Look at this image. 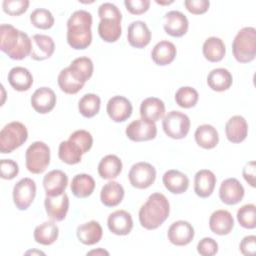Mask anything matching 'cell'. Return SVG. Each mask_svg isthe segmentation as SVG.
<instances>
[{
  "label": "cell",
  "mask_w": 256,
  "mask_h": 256,
  "mask_svg": "<svg viewBox=\"0 0 256 256\" xmlns=\"http://www.w3.org/2000/svg\"><path fill=\"white\" fill-rule=\"evenodd\" d=\"M83 152L81 148L73 141L67 140L62 141L58 148V156L59 158L66 164L73 165L77 164L81 161Z\"/></svg>",
  "instance_id": "74e56055"
},
{
  "label": "cell",
  "mask_w": 256,
  "mask_h": 256,
  "mask_svg": "<svg viewBox=\"0 0 256 256\" xmlns=\"http://www.w3.org/2000/svg\"><path fill=\"white\" fill-rule=\"evenodd\" d=\"M165 188L173 194H182L189 187L188 177L179 170L171 169L164 173L162 178Z\"/></svg>",
  "instance_id": "4316f807"
},
{
  "label": "cell",
  "mask_w": 256,
  "mask_h": 256,
  "mask_svg": "<svg viewBox=\"0 0 256 256\" xmlns=\"http://www.w3.org/2000/svg\"><path fill=\"white\" fill-rule=\"evenodd\" d=\"M242 174L246 182H248V184L251 187H255V162L254 161H250L246 163V165L242 170Z\"/></svg>",
  "instance_id": "816d5d0a"
},
{
  "label": "cell",
  "mask_w": 256,
  "mask_h": 256,
  "mask_svg": "<svg viewBox=\"0 0 256 256\" xmlns=\"http://www.w3.org/2000/svg\"><path fill=\"white\" fill-rule=\"evenodd\" d=\"M36 195V184L31 178H22L13 188V201L19 210H26Z\"/></svg>",
  "instance_id": "30bf717a"
},
{
  "label": "cell",
  "mask_w": 256,
  "mask_h": 256,
  "mask_svg": "<svg viewBox=\"0 0 256 256\" xmlns=\"http://www.w3.org/2000/svg\"><path fill=\"white\" fill-rule=\"evenodd\" d=\"M188 19L180 11L172 10L164 15V30L172 37H181L188 30Z\"/></svg>",
  "instance_id": "e0dca14e"
},
{
  "label": "cell",
  "mask_w": 256,
  "mask_h": 256,
  "mask_svg": "<svg viewBox=\"0 0 256 256\" xmlns=\"http://www.w3.org/2000/svg\"><path fill=\"white\" fill-rule=\"evenodd\" d=\"M31 58L36 61L45 60L52 56L55 50V44L53 39L44 34H35L32 39Z\"/></svg>",
  "instance_id": "ffe728a7"
},
{
  "label": "cell",
  "mask_w": 256,
  "mask_h": 256,
  "mask_svg": "<svg viewBox=\"0 0 256 256\" xmlns=\"http://www.w3.org/2000/svg\"><path fill=\"white\" fill-rule=\"evenodd\" d=\"M87 255H109V252L102 248H98L97 250H91L87 252Z\"/></svg>",
  "instance_id": "f5cc1de1"
},
{
  "label": "cell",
  "mask_w": 256,
  "mask_h": 256,
  "mask_svg": "<svg viewBox=\"0 0 256 256\" xmlns=\"http://www.w3.org/2000/svg\"><path fill=\"white\" fill-rule=\"evenodd\" d=\"M34 240L41 245H51L53 244L59 235L58 226L53 220L46 221L38 225L34 230Z\"/></svg>",
  "instance_id": "836d02e7"
},
{
  "label": "cell",
  "mask_w": 256,
  "mask_h": 256,
  "mask_svg": "<svg viewBox=\"0 0 256 256\" xmlns=\"http://www.w3.org/2000/svg\"><path fill=\"white\" fill-rule=\"evenodd\" d=\"M235 59L240 63H248L256 56V30L254 27H244L238 31L232 43Z\"/></svg>",
  "instance_id": "5b68a950"
},
{
  "label": "cell",
  "mask_w": 256,
  "mask_h": 256,
  "mask_svg": "<svg viewBox=\"0 0 256 256\" xmlns=\"http://www.w3.org/2000/svg\"><path fill=\"white\" fill-rule=\"evenodd\" d=\"M124 197V189L121 184L116 181L107 182L101 189V202L107 207H114L121 203Z\"/></svg>",
  "instance_id": "f546056e"
},
{
  "label": "cell",
  "mask_w": 256,
  "mask_h": 256,
  "mask_svg": "<svg viewBox=\"0 0 256 256\" xmlns=\"http://www.w3.org/2000/svg\"><path fill=\"white\" fill-rule=\"evenodd\" d=\"M29 253H32V254H34V253H38V254H44L43 252H41V251H28V252H26V254H29Z\"/></svg>",
  "instance_id": "11a10c76"
},
{
  "label": "cell",
  "mask_w": 256,
  "mask_h": 256,
  "mask_svg": "<svg viewBox=\"0 0 256 256\" xmlns=\"http://www.w3.org/2000/svg\"><path fill=\"white\" fill-rule=\"evenodd\" d=\"M19 173L18 164L11 159H2L0 161V176L2 179L11 180Z\"/></svg>",
  "instance_id": "bcb514c9"
},
{
  "label": "cell",
  "mask_w": 256,
  "mask_h": 256,
  "mask_svg": "<svg viewBox=\"0 0 256 256\" xmlns=\"http://www.w3.org/2000/svg\"><path fill=\"white\" fill-rule=\"evenodd\" d=\"M28 0H4L2 3L3 11L12 16L21 15L28 9Z\"/></svg>",
  "instance_id": "f6af8a7d"
},
{
  "label": "cell",
  "mask_w": 256,
  "mask_h": 256,
  "mask_svg": "<svg viewBox=\"0 0 256 256\" xmlns=\"http://www.w3.org/2000/svg\"><path fill=\"white\" fill-rule=\"evenodd\" d=\"M240 251L243 255L246 256H253L256 252V236L255 235H248L245 236L239 245Z\"/></svg>",
  "instance_id": "f907efd6"
},
{
  "label": "cell",
  "mask_w": 256,
  "mask_h": 256,
  "mask_svg": "<svg viewBox=\"0 0 256 256\" xmlns=\"http://www.w3.org/2000/svg\"><path fill=\"white\" fill-rule=\"evenodd\" d=\"M26 168L33 174L43 173L50 163V148L42 141L33 142L25 153Z\"/></svg>",
  "instance_id": "52a82bcc"
},
{
  "label": "cell",
  "mask_w": 256,
  "mask_h": 256,
  "mask_svg": "<svg viewBox=\"0 0 256 256\" xmlns=\"http://www.w3.org/2000/svg\"><path fill=\"white\" fill-rule=\"evenodd\" d=\"M219 197L227 205H235L244 197V187L236 178L225 179L219 188Z\"/></svg>",
  "instance_id": "9a60e30c"
},
{
  "label": "cell",
  "mask_w": 256,
  "mask_h": 256,
  "mask_svg": "<svg viewBox=\"0 0 256 256\" xmlns=\"http://www.w3.org/2000/svg\"><path fill=\"white\" fill-rule=\"evenodd\" d=\"M156 3H158V4H161V5H168V4H171V3H173V1L171 0V1H165V2H162V1H158V0H156Z\"/></svg>",
  "instance_id": "db71d44e"
},
{
  "label": "cell",
  "mask_w": 256,
  "mask_h": 256,
  "mask_svg": "<svg viewBox=\"0 0 256 256\" xmlns=\"http://www.w3.org/2000/svg\"><path fill=\"white\" fill-rule=\"evenodd\" d=\"M165 104L164 102L156 97H148L141 102L140 115L141 118L156 122L164 117Z\"/></svg>",
  "instance_id": "484cf974"
},
{
  "label": "cell",
  "mask_w": 256,
  "mask_h": 256,
  "mask_svg": "<svg viewBox=\"0 0 256 256\" xmlns=\"http://www.w3.org/2000/svg\"><path fill=\"white\" fill-rule=\"evenodd\" d=\"M216 184V176L208 169L199 170L194 177V191L201 198L209 197Z\"/></svg>",
  "instance_id": "cb8c5ba5"
},
{
  "label": "cell",
  "mask_w": 256,
  "mask_h": 256,
  "mask_svg": "<svg viewBox=\"0 0 256 256\" xmlns=\"http://www.w3.org/2000/svg\"><path fill=\"white\" fill-rule=\"evenodd\" d=\"M122 171V161L116 155L109 154L103 157L98 164L99 176L103 179L116 178Z\"/></svg>",
  "instance_id": "e575fe53"
},
{
  "label": "cell",
  "mask_w": 256,
  "mask_h": 256,
  "mask_svg": "<svg viewBox=\"0 0 256 256\" xmlns=\"http://www.w3.org/2000/svg\"><path fill=\"white\" fill-rule=\"evenodd\" d=\"M126 136L135 142L152 140L157 135V127L155 122L146 119H137L132 121L126 128Z\"/></svg>",
  "instance_id": "8fae6325"
},
{
  "label": "cell",
  "mask_w": 256,
  "mask_h": 256,
  "mask_svg": "<svg viewBox=\"0 0 256 256\" xmlns=\"http://www.w3.org/2000/svg\"><path fill=\"white\" fill-rule=\"evenodd\" d=\"M168 199L162 193L151 194L139 210V222L147 230L157 229L169 216Z\"/></svg>",
  "instance_id": "3957f363"
},
{
  "label": "cell",
  "mask_w": 256,
  "mask_h": 256,
  "mask_svg": "<svg viewBox=\"0 0 256 256\" xmlns=\"http://www.w3.org/2000/svg\"><path fill=\"white\" fill-rule=\"evenodd\" d=\"M69 70L77 81L85 84L93 74V62L88 57H78L71 62Z\"/></svg>",
  "instance_id": "d590c367"
},
{
  "label": "cell",
  "mask_w": 256,
  "mask_h": 256,
  "mask_svg": "<svg viewBox=\"0 0 256 256\" xmlns=\"http://www.w3.org/2000/svg\"><path fill=\"white\" fill-rule=\"evenodd\" d=\"M68 184L67 175L61 170H52L43 178V187L46 196H56L62 194Z\"/></svg>",
  "instance_id": "44dd1931"
},
{
  "label": "cell",
  "mask_w": 256,
  "mask_h": 256,
  "mask_svg": "<svg viewBox=\"0 0 256 256\" xmlns=\"http://www.w3.org/2000/svg\"><path fill=\"white\" fill-rule=\"evenodd\" d=\"M101 100L100 97L93 93H88L82 96L78 103V109L82 116L91 118L98 114L100 110Z\"/></svg>",
  "instance_id": "f35d334b"
},
{
  "label": "cell",
  "mask_w": 256,
  "mask_h": 256,
  "mask_svg": "<svg viewBox=\"0 0 256 256\" xmlns=\"http://www.w3.org/2000/svg\"><path fill=\"white\" fill-rule=\"evenodd\" d=\"M100 22L98 34L105 42H115L121 35L122 14L118 7L110 2L102 3L98 8Z\"/></svg>",
  "instance_id": "277c9868"
},
{
  "label": "cell",
  "mask_w": 256,
  "mask_h": 256,
  "mask_svg": "<svg viewBox=\"0 0 256 256\" xmlns=\"http://www.w3.org/2000/svg\"><path fill=\"white\" fill-rule=\"evenodd\" d=\"M71 192L77 198H86L90 196L95 189V181L89 174H77L71 182Z\"/></svg>",
  "instance_id": "d6a6232c"
},
{
  "label": "cell",
  "mask_w": 256,
  "mask_h": 256,
  "mask_svg": "<svg viewBox=\"0 0 256 256\" xmlns=\"http://www.w3.org/2000/svg\"><path fill=\"white\" fill-rule=\"evenodd\" d=\"M130 184L138 189H146L150 187L156 178L155 168L147 162H138L130 168L128 173Z\"/></svg>",
  "instance_id": "9c48e42d"
},
{
  "label": "cell",
  "mask_w": 256,
  "mask_h": 256,
  "mask_svg": "<svg viewBox=\"0 0 256 256\" xmlns=\"http://www.w3.org/2000/svg\"><path fill=\"white\" fill-rule=\"evenodd\" d=\"M194 136L196 143L204 149H212L219 142L218 132L216 128L210 124L198 126Z\"/></svg>",
  "instance_id": "1f68e13d"
},
{
  "label": "cell",
  "mask_w": 256,
  "mask_h": 256,
  "mask_svg": "<svg viewBox=\"0 0 256 256\" xmlns=\"http://www.w3.org/2000/svg\"><path fill=\"white\" fill-rule=\"evenodd\" d=\"M176 52V47L172 42L168 40H162L153 47L151 51V57L155 64L164 66L170 64L174 60Z\"/></svg>",
  "instance_id": "83f0119b"
},
{
  "label": "cell",
  "mask_w": 256,
  "mask_h": 256,
  "mask_svg": "<svg viewBox=\"0 0 256 256\" xmlns=\"http://www.w3.org/2000/svg\"><path fill=\"white\" fill-rule=\"evenodd\" d=\"M132 104L124 96H113L107 102L106 111L110 119L114 122H123L132 114Z\"/></svg>",
  "instance_id": "4fadbf2b"
},
{
  "label": "cell",
  "mask_w": 256,
  "mask_h": 256,
  "mask_svg": "<svg viewBox=\"0 0 256 256\" xmlns=\"http://www.w3.org/2000/svg\"><path fill=\"white\" fill-rule=\"evenodd\" d=\"M107 226L115 235H128L133 228L132 216L125 210H116L108 216Z\"/></svg>",
  "instance_id": "2e32d148"
},
{
  "label": "cell",
  "mask_w": 256,
  "mask_h": 256,
  "mask_svg": "<svg viewBox=\"0 0 256 256\" xmlns=\"http://www.w3.org/2000/svg\"><path fill=\"white\" fill-rule=\"evenodd\" d=\"M127 40L135 48H144L147 46L151 40V32L146 23L140 20L131 22L127 30Z\"/></svg>",
  "instance_id": "ac0fdd59"
},
{
  "label": "cell",
  "mask_w": 256,
  "mask_h": 256,
  "mask_svg": "<svg viewBox=\"0 0 256 256\" xmlns=\"http://www.w3.org/2000/svg\"><path fill=\"white\" fill-rule=\"evenodd\" d=\"M234 227V219L227 210L219 209L214 211L209 219L210 230L217 235H227Z\"/></svg>",
  "instance_id": "7402d4cb"
},
{
  "label": "cell",
  "mask_w": 256,
  "mask_h": 256,
  "mask_svg": "<svg viewBox=\"0 0 256 256\" xmlns=\"http://www.w3.org/2000/svg\"><path fill=\"white\" fill-rule=\"evenodd\" d=\"M9 84L17 91H27L33 84V77L27 68L16 66L8 73Z\"/></svg>",
  "instance_id": "f1b7e54d"
},
{
  "label": "cell",
  "mask_w": 256,
  "mask_h": 256,
  "mask_svg": "<svg viewBox=\"0 0 256 256\" xmlns=\"http://www.w3.org/2000/svg\"><path fill=\"white\" fill-rule=\"evenodd\" d=\"M236 216L243 228L254 229L256 227V206L254 204L243 205L238 209Z\"/></svg>",
  "instance_id": "7bdbcfd3"
},
{
  "label": "cell",
  "mask_w": 256,
  "mask_h": 256,
  "mask_svg": "<svg viewBox=\"0 0 256 256\" xmlns=\"http://www.w3.org/2000/svg\"><path fill=\"white\" fill-rule=\"evenodd\" d=\"M199 95L195 88L190 86L180 87L175 93V101L182 108L194 107L198 101Z\"/></svg>",
  "instance_id": "60d3db41"
},
{
  "label": "cell",
  "mask_w": 256,
  "mask_h": 256,
  "mask_svg": "<svg viewBox=\"0 0 256 256\" xmlns=\"http://www.w3.org/2000/svg\"><path fill=\"white\" fill-rule=\"evenodd\" d=\"M103 235V230L99 222L91 220L77 227L76 236L84 245H94L98 243Z\"/></svg>",
  "instance_id": "d4e9b609"
},
{
  "label": "cell",
  "mask_w": 256,
  "mask_h": 256,
  "mask_svg": "<svg viewBox=\"0 0 256 256\" xmlns=\"http://www.w3.org/2000/svg\"><path fill=\"white\" fill-rule=\"evenodd\" d=\"M162 126L165 134L173 139L186 137L190 129L189 117L180 111H170L164 117Z\"/></svg>",
  "instance_id": "ba28073f"
},
{
  "label": "cell",
  "mask_w": 256,
  "mask_h": 256,
  "mask_svg": "<svg viewBox=\"0 0 256 256\" xmlns=\"http://www.w3.org/2000/svg\"><path fill=\"white\" fill-rule=\"evenodd\" d=\"M30 21L36 28L49 29L54 24V17L48 9L37 8L31 12Z\"/></svg>",
  "instance_id": "b9f144b4"
},
{
  "label": "cell",
  "mask_w": 256,
  "mask_h": 256,
  "mask_svg": "<svg viewBox=\"0 0 256 256\" xmlns=\"http://www.w3.org/2000/svg\"><path fill=\"white\" fill-rule=\"evenodd\" d=\"M124 5L131 14L140 15L149 9L150 1L149 0H125Z\"/></svg>",
  "instance_id": "c3c4849f"
},
{
  "label": "cell",
  "mask_w": 256,
  "mask_h": 256,
  "mask_svg": "<svg viewBox=\"0 0 256 256\" xmlns=\"http://www.w3.org/2000/svg\"><path fill=\"white\" fill-rule=\"evenodd\" d=\"M28 138V131L24 124L13 121L6 124L0 131V152L11 153L20 147Z\"/></svg>",
  "instance_id": "8992f818"
},
{
  "label": "cell",
  "mask_w": 256,
  "mask_h": 256,
  "mask_svg": "<svg viewBox=\"0 0 256 256\" xmlns=\"http://www.w3.org/2000/svg\"><path fill=\"white\" fill-rule=\"evenodd\" d=\"M204 57L210 62L221 61L226 53L224 42L218 37H209L205 40L202 47Z\"/></svg>",
  "instance_id": "8d00e7d4"
},
{
  "label": "cell",
  "mask_w": 256,
  "mask_h": 256,
  "mask_svg": "<svg viewBox=\"0 0 256 256\" xmlns=\"http://www.w3.org/2000/svg\"><path fill=\"white\" fill-rule=\"evenodd\" d=\"M0 49L13 60H22L31 54L32 41L25 32L11 24H1Z\"/></svg>",
  "instance_id": "6da1fadb"
},
{
  "label": "cell",
  "mask_w": 256,
  "mask_h": 256,
  "mask_svg": "<svg viewBox=\"0 0 256 256\" xmlns=\"http://www.w3.org/2000/svg\"><path fill=\"white\" fill-rule=\"evenodd\" d=\"M69 140L75 142L82 150L83 154L87 153L93 144V138L92 135L83 129L80 130H76L74 131L70 136H69Z\"/></svg>",
  "instance_id": "ee69618b"
},
{
  "label": "cell",
  "mask_w": 256,
  "mask_h": 256,
  "mask_svg": "<svg viewBox=\"0 0 256 256\" xmlns=\"http://www.w3.org/2000/svg\"><path fill=\"white\" fill-rule=\"evenodd\" d=\"M44 206L48 217L53 221H62L69 209L68 195L63 192L56 196H46Z\"/></svg>",
  "instance_id": "5bb4252c"
},
{
  "label": "cell",
  "mask_w": 256,
  "mask_h": 256,
  "mask_svg": "<svg viewBox=\"0 0 256 256\" xmlns=\"http://www.w3.org/2000/svg\"><path fill=\"white\" fill-rule=\"evenodd\" d=\"M227 139L232 143H240L245 140L248 134V124L240 115L232 116L225 125Z\"/></svg>",
  "instance_id": "603a6c76"
},
{
  "label": "cell",
  "mask_w": 256,
  "mask_h": 256,
  "mask_svg": "<svg viewBox=\"0 0 256 256\" xmlns=\"http://www.w3.org/2000/svg\"><path fill=\"white\" fill-rule=\"evenodd\" d=\"M56 104V95L49 87H40L31 96V105L33 109L40 113L46 114L50 112Z\"/></svg>",
  "instance_id": "d6986e66"
},
{
  "label": "cell",
  "mask_w": 256,
  "mask_h": 256,
  "mask_svg": "<svg viewBox=\"0 0 256 256\" xmlns=\"http://www.w3.org/2000/svg\"><path fill=\"white\" fill-rule=\"evenodd\" d=\"M197 252L202 256H213L218 252V244L213 238L205 237L198 242Z\"/></svg>",
  "instance_id": "7dc6e473"
},
{
  "label": "cell",
  "mask_w": 256,
  "mask_h": 256,
  "mask_svg": "<svg viewBox=\"0 0 256 256\" xmlns=\"http://www.w3.org/2000/svg\"><path fill=\"white\" fill-rule=\"evenodd\" d=\"M92 15L86 10H76L67 21V42L76 50L86 49L92 41Z\"/></svg>",
  "instance_id": "7a4b0ae2"
},
{
  "label": "cell",
  "mask_w": 256,
  "mask_h": 256,
  "mask_svg": "<svg viewBox=\"0 0 256 256\" xmlns=\"http://www.w3.org/2000/svg\"><path fill=\"white\" fill-rule=\"evenodd\" d=\"M232 75L225 68H215L211 70L207 76L208 86L217 92H222L229 89L232 85Z\"/></svg>",
  "instance_id": "4dcf8cb0"
},
{
  "label": "cell",
  "mask_w": 256,
  "mask_h": 256,
  "mask_svg": "<svg viewBox=\"0 0 256 256\" xmlns=\"http://www.w3.org/2000/svg\"><path fill=\"white\" fill-rule=\"evenodd\" d=\"M184 5L192 14H203L208 10L210 2L208 0H186Z\"/></svg>",
  "instance_id": "681fc988"
},
{
  "label": "cell",
  "mask_w": 256,
  "mask_h": 256,
  "mask_svg": "<svg viewBox=\"0 0 256 256\" xmlns=\"http://www.w3.org/2000/svg\"><path fill=\"white\" fill-rule=\"evenodd\" d=\"M57 81L60 89L67 94H76L84 86L83 83L77 81L72 76L69 67H66L60 71Z\"/></svg>",
  "instance_id": "ab89813d"
},
{
  "label": "cell",
  "mask_w": 256,
  "mask_h": 256,
  "mask_svg": "<svg viewBox=\"0 0 256 256\" xmlns=\"http://www.w3.org/2000/svg\"><path fill=\"white\" fill-rule=\"evenodd\" d=\"M195 232L193 226L184 220H178L171 224L168 229V240L176 246L188 245L194 238Z\"/></svg>",
  "instance_id": "7c38bea8"
}]
</instances>
